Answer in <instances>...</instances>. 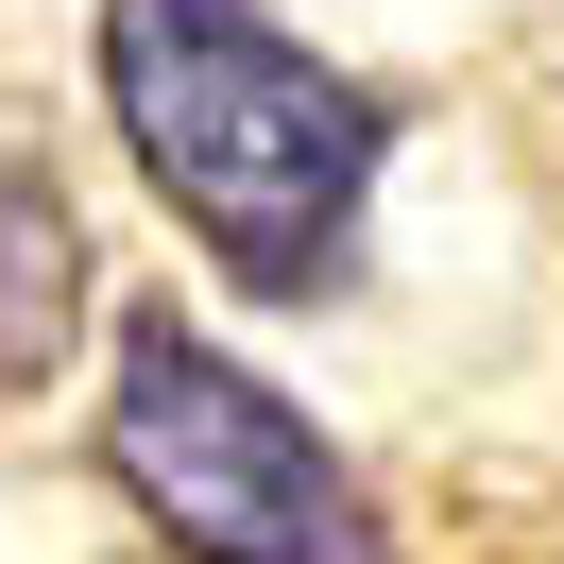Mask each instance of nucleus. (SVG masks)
<instances>
[{
	"mask_svg": "<svg viewBox=\"0 0 564 564\" xmlns=\"http://www.w3.org/2000/svg\"><path fill=\"white\" fill-rule=\"evenodd\" d=\"M104 104L138 138L154 206L240 291H274V308L343 291L393 172V104L325 69L274 0H104Z\"/></svg>",
	"mask_w": 564,
	"mask_h": 564,
	"instance_id": "obj_1",
	"label": "nucleus"
},
{
	"mask_svg": "<svg viewBox=\"0 0 564 564\" xmlns=\"http://www.w3.org/2000/svg\"><path fill=\"white\" fill-rule=\"evenodd\" d=\"M104 479L188 564H393L377 479L240 343H206L188 308H120V343H104Z\"/></svg>",
	"mask_w": 564,
	"mask_h": 564,
	"instance_id": "obj_2",
	"label": "nucleus"
},
{
	"mask_svg": "<svg viewBox=\"0 0 564 564\" xmlns=\"http://www.w3.org/2000/svg\"><path fill=\"white\" fill-rule=\"evenodd\" d=\"M69 325H86V240H69V206L0 154V393H35L52 359H69Z\"/></svg>",
	"mask_w": 564,
	"mask_h": 564,
	"instance_id": "obj_3",
	"label": "nucleus"
}]
</instances>
